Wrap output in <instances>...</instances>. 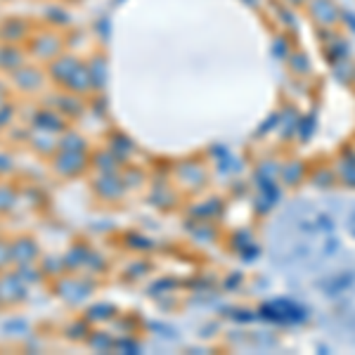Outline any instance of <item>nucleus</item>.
<instances>
[{
	"label": "nucleus",
	"mask_w": 355,
	"mask_h": 355,
	"mask_svg": "<svg viewBox=\"0 0 355 355\" xmlns=\"http://www.w3.org/2000/svg\"><path fill=\"white\" fill-rule=\"evenodd\" d=\"M24 64H26V55L19 50V45H17V43L0 45V69H3V71L12 73L15 69H19Z\"/></svg>",
	"instance_id": "obj_6"
},
{
	"label": "nucleus",
	"mask_w": 355,
	"mask_h": 355,
	"mask_svg": "<svg viewBox=\"0 0 355 355\" xmlns=\"http://www.w3.org/2000/svg\"><path fill=\"white\" fill-rule=\"evenodd\" d=\"M17 204V192L12 185H0V216L10 214Z\"/></svg>",
	"instance_id": "obj_12"
},
{
	"label": "nucleus",
	"mask_w": 355,
	"mask_h": 355,
	"mask_svg": "<svg viewBox=\"0 0 355 355\" xmlns=\"http://www.w3.org/2000/svg\"><path fill=\"white\" fill-rule=\"evenodd\" d=\"M5 97H8V93H5V88L0 85V105H5Z\"/></svg>",
	"instance_id": "obj_14"
},
{
	"label": "nucleus",
	"mask_w": 355,
	"mask_h": 355,
	"mask_svg": "<svg viewBox=\"0 0 355 355\" xmlns=\"http://www.w3.org/2000/svg\"><path fill=\"white\" fill-rule=\"evenodd\" d=\"M28 24L24 19H8L0 24V41L3 43H19L28 38Z\"/></svg>",
	"instance_id": "obj_8"
},
{
	"label": "nucleus",
	"mask_w": 355,
	"mask_h": 355,
	"mask_svg": "<svg viewBox=\"0 0 355 355\" xmlns=\"http://www.w3.org/2000/svg\"><path fill=\"white\" fill-rule=\"evenodd\" d=\"M10 256H12V266H36L41 261V246L31 234H19L10 242Z\"/></svg>",
	"instance_id": "obj_1"
},
{
	"label": "nucleus",
	"mask_w": 355,
	"mask_h": 355,
	"mask_svg": "<svg viewBox=\"0 0 355 355\" xmlns=\"http://www.w3.org/2000/svg\"><path fill=\"white\" fill-rule=\"evenodd\" d=\"M62 38L55 31H43L31 38V53L43 62H53L55 57L62 55Z\"/></svg>",
	"instance_id": "obj_4"
},
{
	"label": "nucleus",
	"mask_w": 355,
	"mask_h": 355,
	"mask_svg": "<svg viewBox=\"0 0 355 355\" xmlns=\"http://www.w3.org/2000/svg\"><path fill=\"white\" fill-rule=\"evenodd\" d=\"M33 128L53 133V130H62V121L57 119V114H53V110H41L33 116Z\"/></svg>",
	"instance_id": "obj_9"
},
{
	"label": "nucleus",
	"mask_w": 355,
	"mask_h": 355,
	"mask_svg": "<svg viewBox=\"0 0 355 355\" xmlns=\"http://www.w3.org/2000/svg\"><path fill=\"white\" fill-rule=\"evenodd\" d=\"M12 266V256H10V242H5V239H0V272L5 270V268Z\"/></svg>",
	"instance_id": "obj_13"
},
{
	"label": "nucleus",
	"mask_w": 355,
	"mask_h": 355,
	"mask_svg": "<svg viewBox=\"0 0 355 355\" xmlns=\"http://www.w3.org/2000/svg\"><path fill=\"white\" fill-rule=\"evenodd\" d=\"M78 67H81L78 60H73V57H69V55H60V57H55L53 62H48V78L60 85H67V81L73 76V71H76Z\"/></svg>",
	"instance_id": "obj_5"
},
{
	"label": "nucleus",
	"mask_w": 355,
	"mask_h": 355,
	"mask_svg": "<svg viewBox=\"0 0 355 355\" xmlns=\"http://www.w3.org/2000/svg\"><path fill=\"white\" fill-rule=\"evenodd\" d=\"M26 296V282L19 277V272H3L0 275V308H10L15 303H21Z\"/></svg>",
	"instance_id": "obj_2"
},
{
	"label": "nucleus",
	"mask_w": 355,
	"mask_h": 355,
	"mask_svg": "<svg viewBox=\"0 0 355 355\" xmlns=\"http://www.w3.org/2000/svg\"><path fill=\"white\" fill-rule=\"evenodd\" d=\"M83 159L78 157V152H69V150H62L57 157L53 159V168L57 173L62 175H76L78 171L83 168Z\"/></svg>",
	"instance_id": "obj_7"
},
{
	"label": "nucleus",
	"mask_w": 355,
	"mask_h": 355,
	"mask_svg": "<svg viewBox=\"0 0 355 355\" xmlns=\"http://www.w3.org/2000/svg\"><path fill=\"white\" fill-rule=\"evenodd\" d=\"M12 83L17 85V90H21V93H38V90L45 85V78H48V73L41 71L38 67H31V64H24L19 69H15L12 73Z\"/></svg>",
	"instance_id": "obj_3"
},
{
	"label": "nucleus",
	"mask_w": 355,
	"mask_h": 355,
	"mask_svg": "<svg viewBox=\"0 0 355 355\" xmlns=\"http://www.w3.org/2000/svg\"><path fill=\"white\" fill-rule=\"evenodd\" d=\"M31 145H33V150H38L41 154H45V157H50V154L55 152L57 142H55L53 133H45V130H36V135L31 137Z\"/></svg>",
	"instance_id": "obj_11"
},
{
	"label": "nucleus",
	"mask_w": 355,
	"mask_h": 355,
	"mask_svg": "<svg viewBox=\"0 0 355 355\" xmlns=\"http://www.w3.org/2000/svg\"><path fill=\"white\" fill-rule=\"evenodd\" d=\"M88 85H90V69L78 67L76 71H73V76L67 81L64 88L71 90V93H83V90L88 88Z\"/></svg>",
	"instance_id": "obj_10"
}]
</instances>
